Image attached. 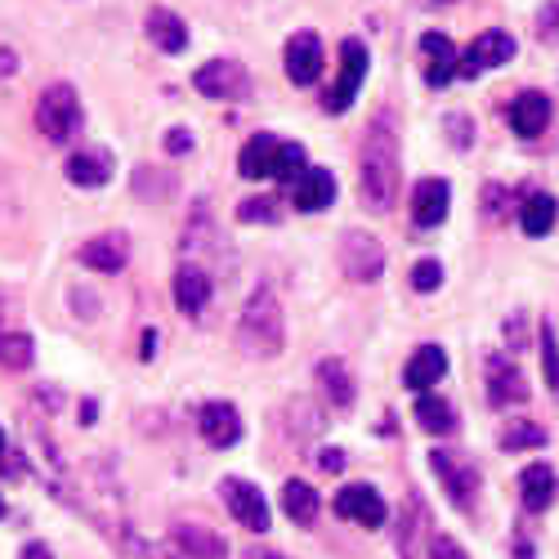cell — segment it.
Here are the masks:
<instances>
[{"mask_svg":"<svg viewBox=\"0 0 559 559\" xmlns=\"http://www.w3.org/2000/svg\"><path fill=\"white\" fill-rule=\"evenodd\" d=\"M238 349L247 358H277L287 345V313H283V300L269 283H260L251 292V300L242 305V318H238V332H233Z\"/></svg>","mask_w":559,"mask_h":559,"instance_id":"2","label":"cell"},{"mask_svg":"<svg viewBox=\"0 0 559 559\" xmlns=\"http://www.w3.org/2000/svg\"><path fill=\"white\" fill-rule=\"evenodd\" d=\"M439 287H443V264H439V260H416V264H412V292L435 296Z\"/></svg>","mask_w":559,"mask_h":559,"instance_id":"36","label":"cell"},{"mask_svg":"<svg viewBox=\"0 0 559 559\" xmlns=\"http://www.w3.org/2000/svg\"><path fill=\"white\" fill-rule=\"evenodd\" d=\"M68 179L76 189H104L112 179V157L108 153H76V157H68Z\"/></svg>","mask_w":559,"mask_h":559,"instance_id":"27","label":"cell"},{"mask_svg":"<svg viewBox=\"0 0 559 559\" xmlns=\"http://www.w3.org/2000/svg\"><path fill=\"white\" fill-rule=\"evenodd\" d=\"M336 515L341 520H354L362 528H385L390 506H385V497L371 488V484H349V488L336 492Z\"/></svg>","mask_w":559,"mask_h":559,"instance_id":"10","label":"cell"},{"mask_svg":"<svg viewBox=\"0 0 559 559\" xmlns=\"http://www.w3.org/2000/svg\"><path fill=\"white\" fill-rule=\"evenodd\" d=\"M416 421H421L426 435H452V430H456V412H452L448 399L421 394V399H416Z\"/></svg>","mask_w":559,"mask_h":559,"instance_id":"31","label":"cell"},{"mask_svg":"<svg viewBox=\"0 0 559 559\" xmlns=\"http://www.w3.org/2000/svg\"><path fill=\"white\" fill-rule=\"evenodd\" d=\"M443 377H448V354L439 345H421L407 358V367H403V385L416 390V394H430Z\"/></svg>","mask_w":559,"mask_h":559,"instance_id":"18","label":"cell"},{"mask_svg":"<svg viewBox=\"0 0 559 559\" xmlns=\"http://www.w3.org/2000/svg\"><path fill=\"white\" fill-rule=\"evenodd\" d=\"M179 251H183V264H198V269H206L211 277L228 273V238L219 233V224H215V215L206 211V202H198L193 215H189V224H183Z\"/></svg>","mask_w":559,"mask_h":559,"instance_id":"3","label":"cell"},{"mask_svg":"<svg viewBox=\"0 0 559 559\" xmlns=\"http://www.w3.org/2000/svg\"><path fill=\"white\" fill-rule=\"evenodd\" d=\"M130 193H134L139 202L162 206V202L175 198V175H166V170H157V166H139L134 179H130Z\"/></svg>","mask_w":559,"mask_h":559,"instance_id":"30","label":"cell"},{"mask_svg":"<svg viewBox=\"0 0 559 559\" xmlns=\"http://www.w3.org/2000/svg\"><path fill=\"white\" fill-rule=\"evenodd\" d=\"M336 202V175L322 170V166H309L296 183H292V206L305 211V215H318Z\"/></svg>","mask_w":559,"mask_h":559,"instance_id":"15","label":"cell"},{"mask_svg":"<svg viewBox=\"0 0 559 559\" xmlns=\"http://www.w3.org/2000/svg\"><path fill=\"white\" fill-rule=\"evenodd\" d=\"M0 520H5V497H0Z\"/></svg>","mask_w":559,"mask_h":559,"instance_id":"48","label":"cell"},{"mask_svg":"<svg viewBox=\"0 0 559 559\" xmlns=\"http://www.w3.org/2000/svg\"><path fill=\"white\" fill-rule=\"evenodd\" d=\"M430 465H435V475L443 479L448 497H452L456 506L471 510V501H475V492H479V471H475V465H465V461L452 456V452H430Z\"/></svg>","mask_w":559,"mask_h":559,"instance_id":"12","label":"cell"},{"mask_svg":"<svg viewBox=\"0 0 559 559\" xmlns=\"http://www.w3.org/2000/svg\"><path fill=\"white\" fill-rule=\"evenodd\" d=\"M219 492H224L228 515L238 520L247 533H269L273 515H269V501H264V492H260L255 484H247V479H224Z\"/></svg>","mask_w":559,"mask_h":559,"instance_id":"9","label":"cell"},{"mask_svg":"<svg viewBox=\"0 0 559 559\" xmlns=\"http://www.w3.org/2000/svg\"><path fill=\"white\" fill-rule=\"evenodd\" d=\"M238 219L242 224H277V219H283V202H273V198H247L238 206Z\"/></svg>","mask_w":559,"mask_h":559,"instance_id":"35","label":"cell"},{"mask_svg":"<svg viewBox=\"0 0 559 559\" xmlns=\"http://www.w3.org/2000/svg\"><path fill=\"white\" fill-rule=\"evenodd\" d=\"M341 269L349 283H381V273H385V247L371 238V233L362 228H349L341 233Z\"/></svg>","mask_w":559,"mask_h":559,"instance_id":"5","label":"cell"},{"mask_svg":"<svg viewBox=\"0 0 559 559\" xmlns=\"http://www.w3.org/2000/svg\"><path fill=\"white\" fill-rule=\"evenodd\" d=\"M283 510H287V515H292L300 528L318 524V510H322L318 488H309L305 479H287V484H283Z\"/></svg>","mask_w":559,"mask_h":559,"instance_id":"28","label":"cell"},{"mask_svg":"<svg viewBox=\"0 0 559 559\" xmlns=\"http://www.w3.org/2000/svg\"><path fill=\"white\" fill-rule=\"evenodd\" d=\"M305 170H309L305 148H300V144H287V139H283V153H277V162H273V179H277V183H296Z\"/></svg>","mask_w":559,"mask_h":559,"instance_id":"34","label":"cell"},{"mask_svg":"<svg viewBox=\"0 0 559 559\" xmlns=\"http://www.w3.org/2000/svg\"><path fill=\"white\" fill-rule=\"evenodd\" d=\"M555 219H559V202L550 193H528L520 202V228L528 233V238H546V233L555 228Z\"/></svg>","mask_w":559,"mask_h":559,"instance_id":"25","label":"cell"},{"mask_svg":"<svg viewBox=\"0 0 559 559\" xmlns=\"http://www.w3.org/2000/svg\"><path fill=\"white\" fill-rule=\"evenodd\" d=\"M510 130H515L520 139H537L546 126H550V99L537 95V90H524V95L510 104Z\"/></svg>","mask_w":559,"mask_h":559,"instance_id":"23","label":"cell"},{"mask_svg":"<svg viewBox=\"0 0 559 559\" xmlns=\"http://www.w3.org/2000/svg\"><path fill=\"white\" fill-rule=\"evenodd\" d=\"M81 264L95 273H121L130 264V238L126 233H99L81 247Z\"/></svg>","mask_w":559,"mask_h":559,"instance_id":"17","label":"cell"},{"mask_svg":"<svg viewBox=\"0 0 559 559\" xmlns=\"http://www.w3.org/2000/svg\"><path fill=\"white\" fill-rule=\"evenodd\" d=\"M175 546L189 555V559H228V546L219 533H206L198 524H179L175 528Z\"/></svg>","mask_w":559,"mask_h":559,"instance_id":"26","label":"cell"},{"mask_svg":"<svg viewBox=\"0 0 559 559\" xmlns=\"http://www.w3.org/2000/svg\"><path fill=\"white\" fill-rule=\"evenodd\" d=\"M421 55H426V85L443 90L448 81H456L461 55H456V45H452L443 32H426V36H421Z\"/></svg>","mask_w":559,"mask_h":559,"instance_id":"20","label":"cell"},{"mask_svg":"<svg viewBox=\"0 0 559 559\" xmlns=\"http://www.w3.org/2000/svg\"><path fill=\"white\" fill-rule=\"evenodd\" d=\"M542 443H546V430L533 426V421H510L501 430V448L506 452H528V448H542Z\"/></svg>","mask_w":559,"mask_h":559,"instance_id":"33","label":"cell"},{"mask_svg":"<svg viewBox=\"0 0 559 559\" xmlns=\"http://www.w3.org/2000/svg\"><path fill=\"white\" fill-rule=\"evenodd\" d=\"M506 211H510V193L497 189V183H488V189H484V215L488 219H506Z\"/></svg>","mask_w":559,"mask_h":559,"instance_id":"39","label":"cell"},{"mask_svg":"<svg viewBox=\"0 0 559 559\" xmlns=\"http://www.w3.org/2000/svg\"><path fill=\"white\" fill-rule=\"evenodd\" d=\"M19 559H55V555H50V546H45V542H27L19 550Z\"/></svg>","mask_w":559,"mask_h":559,"instance_id":"45","label":"cell"},{"mask_svg":"<svg viewBox=\"0 0 559 559\" xmlns=\"http://www.w3.org/2000/svg\"><path fill=\"white\" fill-rule=\"evenodd\" d=\"M14 72H19V55L10 45H0V76H14Z\"/></svg>","mask_w":559,"mask_h":559,"instance_id":"44","label":"cell"},{"mask_svg":"<svg viewBox=\"0 0 559 559\" xmlns=\"http://www.w3.org/2000/svg\"><path fill=\"white\" fill-rule=\"evenodd\" d=\"M251 559H283V555H269V550H255Z\"/></svg>","mask_w":559,"mask_h":559,"instance_id":"46","label":"cell"},{"mask_svg":"<svg viewBox=\"0 0 559 559\" xmlns=\"http://www.w3.org/2000/svg\"><path fill=\"white\" fill-rule=\"evenodd\" d=\"M484 377H488V403H492V407H510V403H524V399H528L524 371L510 362L506 354H492V358L484 362Z\"/></svg>","mask_w":559,"mask_h":559,"instance_id":"11","label":"cell"},{"mask_svg":"<svg viewBox=\"0 0 559 559\" xmlns=\"http://www.w3.org/2000/svg\"><path fill=\"white\" fill-rule=\"evenodd\" d=\"M211 292H215V277H211L206 269H198V264H179V269H175L170 296H175V305L189 313V318H198V313L211 305Z\"/></svg>","mask_w":559,"mask_h":559,"instance_id":"14","label":"cell"},{"mask_svg":"<svg viewBox=\"0 0 559 559\" xmlns=\"http://www.w3.org/2000/svg\"><path fill=\"white\" fill-rule=\"evenodd\" d=\"M506 341L515 345V349H524V313H515V318L506 322Z\"/></svg>","mask_w":559,"mask_h":559,"instance_id":"43","label":"cell"},{"mask_svg":"<svg viewBox=\"0 0 559 559\" xmlns=\"http://www.w3.org/2000/svg\"><path fill=\"white\" fill-rule=\"evenodd\" d=\"M148 40L157 45L162 55H183L189 50V23H183L175 10H166V5H153L148 10Z\"/></svg>","mask_w":559,"mask_h":559,"instance_id":"22","label":"cell"},{"mask_svg":"<svg viewBox=\"0 0 559 559\" xmlns=\"http://www.w3.org/2000/svg\"><path fill=\"white\" fill-rule=\"evenodd\" d=\"M36 130L50 139V144H68V139H76V130H81V95L68 81H55V85L40 90Z\"/></svg>","mask_w":559,"mask_h":559,"instance_id":"4","label":"cell"},{"mask_svg":"<svg viewBox=\"0 0 559 559\" xmlns=\"http://www.w3.org/2000/svg\"><path fill=\"white\" fill-rule=\"evenodd\" d=\"M277 153H283V139H277V134H269V130L251 134L247 144H242V153H238V170H242V179H273V162H277Z\"/></svg>","mask_w":559,"mask_h":559,"instance_id":"21","label":"cell"},{"mask_svg":"<svg viewBox=\"0 0 559 559\" xmlns=\"http://www.w3.org/2000/svg\"><path fill=\"white\" fill-rule=\"evenodd\" d=\"M430 559H471V555H465L452 537H443V533H439V537L430 542Z\"/></svg>","mask_w":559,"mask_h":559,"instance_id":"40","label":"cell"},{"mask_svg":"<svg viewBox=\"0 0 559 559\" xmlns=\"http://www.w3.org/2000/svg\"><path fill=\"white\" fill-rule=\"evenodd\" d=\"M166 153H193V130H166Z\"/></svg>","mask_w":559,"mask_h":559,"instance_id":"41","label":"cell"},{"mask_svg":"<svg viewBox=\"0 0 559 559\" xmlns=\"http://www.w3.org/2000/svg\"><path fill=\"white\" fill-rule=\"evenodd\" d=\"M452 211V189L448 179H421L412 189V224L416 228H439Z\"/></svg>","mask_w":559,"mask_h":559,"instance_id":"13","label":"cell"},{"mask_svg":"<svg viewBox=\"0 0 559 559\" xmlns=\"http://www.w3.org/2000/svg\"><path fill=\"white\" fill-rule=\"evenodd\" d=\"M520 497H524V506L533 510V515H542V510L555 501V475H550V465H528V471L520 475Z\"/></svg>","mask_w":559,"mask_h":559,"instance_id":"29","label":"cell"},{"mask_svg":"<svg viewBox=\"0 0 559 559\" xmlns=\"http://www.w3.org/2000/svg\"><path fill=\"white\" fill-rule=\"evenodd\" d=\"M318 461H322V471H328V475H341L345 471V452H336V448L318 452Z\"/></svg>","mask_w":559,"mask_h":559,"instance_id":"42","label":"cell"},{"mask_svg":"<svg viewBox=\"0 0 559 559\" xmlns=\"http://www.w3.org/2000/svg\"><path fill=\"white\" fill-rule=\"evenodd\" d=\"M542 371H546V385L559 394V341L550 322H542Z\"/></svg>","mask_w":559,"mask_h":559,"instance_id":"37","label":"cell"},{"mask_svg":"<svg viewBox=\"0 0 559 559\" xmlns=\"http://www.w3.org/2000/svg\"><path fill=\"white\" fill-rule=\"evenodd\" d=\"M32 358H36V345L27 332H0V367L23 371V367H32Z\"/></svg>","mask_w":559,"mask_h":559,"instance_id":"32","label":"cell"},{"mask_svg":"<svg viewBox=\"0 0 559 559\" xmlns=\"http://www.w3.org/2000/svg\"><path fill=\"white\" fill-rule=\"evenodd\" d=\"M287 76L296 85H318V76H322V36L318 32H296L287 40Z\"/></svg>","mask_w":559,"mask_h":559,"instance_id":"16","label":"cell"},{"mask_svg":"<svg viewBox=\"0 0 559 559\" xmlns=\"http://www.w3.org/2000/svg\"><path fill=\"white\" fill-rule=\"evenodd\" d=\"M399 134L390 117H377L362 134V148H358V193L362 206L385 215L399 198Z\"/></svg>","mask_w":559,"mask_h":559,"instance_id":"1","label":"cell"},{"mask_svg":"<svg viewBox=\"0 0 559 559\" xmlns=\"http://www.w3.org/2000/svg\"><path fill=\"white\" fill-rule=\"evenodd\" d=\"M443 126H448V134H452V148H471V144H475V121H471V117H456V112H452Z\"/></svg>","mask_w":559,"mask_h":559,"instance_id":"38","label":"cell"},{"mask_svg":"<svg viewBox=\"0 0 559 559\" xmlns=\"http://www.w3.org/2000/svg\"><path fill=\"white\" fill-rule=\"evenodd\" d=\"M313 381H318V390H322V399H328L332 407H349L354 403V377H349V367L341 362V358H322L318 367H313Z\"/></svg>","mask_w":559,"mask_h":559,"instance_id":"24","label":"cell"},{"mask_svg":"<svg viewBox=\"0 0 559 559\" xmlns=\"http://www.w3.org/2000/svg\"><path fill=\"white\" fill-rule=\"evenodd\" d=\"M0 461H5V430H0Z\"/></svg>","mask_w":559,"mask_h":559,"instance_id":"47","label":"cell"},{"mask_svg":"<svg viewBox=\"0 0 559 559\" xmlns=\"http://www.w3.org/2000/svg\"><path fill=\"white\" fill-rule=\"evenodd\" d=\"M367 68H371L367 45H362L358 36L341 40V76H336V85L328 90V112H332V117H341V112L358 99V90H362V81H367Z\"/></svg>","mask_w":559,"mask_h":559,"instance_id":"6","label":"cell"},{"mask_svg":"<svg viewBox=\"0 0 559 559\" xmlns=\"http://www.w3.org/2000/svg\"><path fill=\"white\" fill-rule=\"evenodd\" d=\"M515 59V36L510 32H479L475 40H471V50L461 55V63H456V76H479V72H488V68H501V63H510Z\"/></svg>","mask_w":559,"mask_h":559,"instance_id":"8","label":"cell"},{"mask_svg":"<svg viewBox=\"0 0 559 559\" xmlns=\"http://www.w3.org/2000/svg\"><path fill=\"white\" fill-rule=\"evenodd\" d=\"M193 90L206 99H242L251 90V76H247L242 63H233V59H211L193 72Z\"/></svg>","mask_w":559,"mask_h":559,"instance_id":"7","label":"cell"},{"mask_svg":"<svg viewBox=\"0 0 559 559\" xmlns=\"http://www.w3.org/2000/svg\"><path fill=\"white\" fill-rule=\"evenodd\" d=\"M198 426H202V439L211 448H233L242 439V416H238L233 403H206L198 412Z\"/></svg>","mask_w":559,"mask_h":559,"instance_id":"19","label":"cell"}]
</instances>
